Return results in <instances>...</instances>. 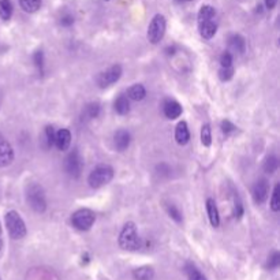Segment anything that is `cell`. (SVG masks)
Listing matches in <instances>:
<instances>
[{
  "mask_svg": "<svg viewBox=\"0 0 280 280\" xmlns=\"http://www.w3.org/2000/svg\"><path fill=\"white\" fill-rule=\"evenodd\" d=\"M0 237H1V226H0Z\"/></svg>",
  "mask_w": 280,
  "mask_h": 280,
  "instance_id": "40",
  "label": "cell"
},
{
  "mask_svg": "<svg viewBox=\"0 0 280 280\" xmlns=\"http://www.w3.org/2000/svg\"><path fill=\"white\" fill-rule=\"evenodd\" d=\"M130 141H131V137H130V133L125 129H120L115 133V136H113V143H115V148L119 150V152H123L129 148V145H130Z\"/></svg>",
  "mask_w": 280,
  "mask_h": 280,
  "instance_id": "12",
  "label": "cell"
},
{
  "mask_svg": "<svg viewBox=\"0 0 280 280\" xmlns=\"http://www.w3.org/2000/svg\"><path fill=\"white\" fill-rule=\"evenodd\" d=\"M115 111L119 115H126L130 111V102L127 99V96L120 95L116 100H115Z\"/></svg>",
  "mask_w": 280,
  "mask_h": 280,
  "instance_id": "22",
  "label": "cell"
},
{
  "mask_svg": "<svg viewBox=\"0 0 280 280\" xmlns=\"http://www.w3.org/2000/svg\"><path fill=\"white\" fill-rule=\"evenodd\" d=\"M271 208L274 212H278L280 209V185L275 186L272 200H271Z\"/></svg>",
  "mask_w": 280,
  "mask_h": 280,
  "instance_id": "28",
  "label": "cell"
},
{
  "mask_svg": "<svg viewBox=\"0 0 280 280\" xmlns=\"http://www.w3.org/2000/svg\"><path fill=\"white\" fill-rule=\"evenodd\" d=\"M185 274L189 280H207L205 275L197 268L194 264H191V262L185 265Z\"/></svg>",
  "mask_w": 280,
  "mask_h": 280,
  "instance_id": "20",
  "label": "cell"
},
{
  "mask_svg": "<svg viewBox=\"0 0 280 280\" xmlns=\"http://www.w3.org/2000/svg\"><path fill=\"white\" fill-rule=\"evenodd\" d=\"M276 3H278V0H265V4H267V8H269V10H272V8H275V6H276Z\"/></svg>",
  "mask_w": 280,
  "mask_h": 280,
  "instance_id": "38",
  "label": "cell"
},
{
  "mask_svg": "<svg viewBox=\"0 0 280 280\" xmlns=\"http://www.w3.org/2000/svg\"><path fill=\"white\" fill-rule=\"evenodd\" d=\"M180 1H191V0H180Z\"/></svg>",
  "mask_w": 280,
  "mask_h": 280,
  "instance_id": "41",
  "label": "cell"
},
{
  "mask_svg": "<svg viewBox=\"0 0 280 280\" xmlns=\"http://www.w3.org/2000/svg\"><path fill=\"white\" fill-rule=\"evenodd\" d=\"M84 168V159L79 155L78 150H72L70 152L65 160V170L66 173L69 174L71 178H78Z\"/></svg>",
  "mask_w": 280,
  "mask_h": 280,
  "instance_id": "7",
  "label": "cell"
},
{
  "mask_svg": "<svg viewBox=\"0 0 280 280\" xmlns=\"http://www.w3.org/2000/svg\"><path fill=\"white\" fill-rule=\"evenodd\" d=\"M163 111H164V115L167 116L168 119H176L182 113V105L178 102L170 100V102H166Z\"/></svg>",
  "mask_w": 280,
  "mask_h": 280,
  "instance_id": "15",
  "label": "cell"
},
{
  "mask_svg": "<svg viewBox=\"0 0 280 280\" xmlns=\"http://www.w3.org/2000/svg\"><path fill=\"white\" fill-rule=\"evenodd\" d=\"M6 226L12 239H22L28 233L24 219L15 210H10L6 213Z\"/></svg>",
  "mask_w": 280,
  "mask_h": 280,
  "instance_id": "3",
  "label": "cell"
},
{
  "mask_svg": "<svg viewBox=\"0 0 280 280\" xmlns=\"http://www.w3.org/2000/svg\"><path fill=\"white\" fill-rule=\"evenodd\" d=\"M99 115H100V104L99 103H90L85 107L84 112H82V119H95Z\"/></svg>",
  "mask_w": 280,
  "mask_h": 280,
  "instance_id": "21",
  "label": "cell"
},
{
  "mask_svg": "<svg viewBox=\"0 0 280 280\" xmlns=\"http://www.w3.org/2000/svg\"><path fill=\"white\" fill-rule=\"evenodd\" d=\"M280 264V254L279 251H274L268 258V262H267V268L269 269H275L279 267Z\"/></svg>",
  "mask_w": 280,
  "mask_h": 280,
  "instance_id": "31",
  "label": "cell"
},
{
  "mask_svg": "<svg viewBox=\"0 0 280 280\" xmlns=\"http://www.w3.org/2000/svg\"><path fill=\"white\" fill-rule=\"evenodd\" d=\"M133 276H134L136 280H152L153 276H155V271H153L152 267L145 265V267H140V268L134 269Z\"/></svg>",
  "mask_w": 280,
  "mask_h": 280,
  "instance_id": "18",
  "label": "cell"
},
{
  "mask_svg": "<svg viewBox=\"0 0 280 280\" xmlns=\"http://www.w3.org/2000/svg\"><path fill=\"white\" fill-rule=\"evenodd\" d=\"M12 15V4L10 0H0V18L8 21Z\"/></svg>",
  "mask_w": 280,
  "mask_h": 280,
  "instance_id": "25",
  "label": "cell"
},
{
  "mask_svg": "<svg viewBox=\"0 0 280 280\" xmlns=\"http://www.w3.org/2000/svg\"><path fill=\"white\" fill-rule=\"evenodd\" d=\"M279 167V160L276 156H269L267 160L264 161V171L268 174H274Z\"/></svg>",
  "mask_w": 280,
  "mask_h": 280,
  "instance_id": "26",
  "label": "cell"
},
{
  "mask_svg": "<svg viewBox=\"0 0 280 280\" xmlns=\"http://www.w3.org/2000/svg\"><path fill=\"white\" fill-rule=\"evenodd\" d=\"M120 77H122V67L119 65H115L112 67H109L105 71L99 74L97 84H99L100 88H108V86L115 84L116 81H119Z\"/></svg>",
  "mask_w": 280,
  "mask_h": 280,
  "instance_id": "8",
  "label": "cell"
},
{
  "mask_svg": "<svg viewBox=\"0 0 280 280\" xmlns=\"http://www.w3.org/2000/svg\"><path fill=\"white\" fill-rule=\"evenodd\" d=\"M167 212L168 215L173 217L174 220L176 221V223H182V220H183V217H182V213H180V210H179L175 205H173V204H168L167 207Z\"/></svg>",
  "mask_w": 280,
  "mask_h": 280,
  "instance_id": "30",
  "label": "cell"
},
{
  "mask_svg": "<svg viewBox=\"0 0 280 280\" xmlns=\"http://www.w3.org/2000/svg\"><path fill=\"white\" fill-rule=\"evenodd\" d=\"M33 60H35V65L37 66V69L42 71V67H44V54L42 51H37L35 56H33Z\"/></svg>",
  "mask_w": 280,
  "mask_h": 280,
  "instance_id": "35",
  "label": "cell"
},
{
  "mask_svg": "<svg viewBox=\"0 0 280 280\" xmlns=\"http://www.w3.org/2000/svg\"><path fill=\"white\" fill-rule=\"evenodd\" d=\"M220 65L221 67H231L233 66V55L230 52H224L220 56Z\"/></svg>",
  "mask_w": 280,
  "mask_h": 280,
  "instance_id": "34",
  "label": "cell"
},
{
  "mask_svg": "<svg viewBox=\"0 0 280 280\" xmlns=\"http://www.w3.org/2000/svg\"><path fill=\"white\" fill-rule=\"evenodd\" d=\"M1 246H3V241H1V238H0V250H1Z\"/></svg>",
  "mask_w": 280,
  "mask_h": 280,
  "instance_id": "39",
  "label": "cell"
},
{
  "mask_svg": "<svg viewBox=\"0 0 280 280\" xmlns=\"http://www.w3.org/2000/svg\"><path fill=\"white\" fill-rule=\"evenodd\" d=\"M228 44H230L231 49H234L238 54H244L246 51V41H245L244 37L239 36V35H234V36L230 37Z\"/></svg>",
  "mask_w": 280,
  "mask_h": 280,
  "instance_id": "19",
  "label": "cell"
},
{
  "mask_svg": "<svg viewBox=\"0 0 280 280\" xmlns=\"http://www.w3.org/2000/svg\"><path fill=\"white\" fill-rule=\"evenodd\" d=\"M198 28H200L201 36H203L204 38H207V40H210V38L216 35V32H217V25H216L215 19L201 22V24H198Z\"/></svg>",
  "mask_w": 280,
  "mask_h": 280,
  "instance_id": "14",
  "label": "cell"
},
{
  "mask_svg": "<svg viewBox=\"0 0 280 280\" xmlns=\"http://www.w3.org/2000/svg\"><path fill=\"white\" fill-rule=\"evenodd\" d=\"M60 24L63 25V26H71L74 24V18H72L71 15H65V17H62V19H60Z\"/></svg>",
  "mask_w": 280,
  "mask_h": 280,
  "instance_id": "37",
  "label": "cell"
},
{
  "mask_svg": "<svg viewBox=\"0 0 280 280\" xmlns=\"http://www.w3.org/2000/svg\"><path fill=\"white\" fill-rule=\"evenodd\" d=\"M119 246L123 250L134 251L141 247V239L138 237L137 227L133 221L126 223L119 235Z\"/></svg>",
  "mask_w": 280,
  "mask_h": 280,
  "instance_id": "1",
  "label": "cell"
},
{
  "mask_svg": "<svg viewBox=\"0 0 280 280\" xmlns=\"http://www.w3.org/2000/svg\"><path fill=\"white\" fill-rule=\"evenodd\" d=\"M71 143V133L67 129H62V130L56 131L55 134V146L59 150H67L70 148Z\"/></svg>",
  "mask_w": 280,
  "mask_h": 280,
  "instance_id": "11",
  "label": "cell"
},
{
  "mask_svg": "<svg viewBox=\"0 0 280 280\" xmlns=\"http://www.w3.org/2000/svg\"><path fill=\"white\" fill-rule=\"evenodd\" d=\"M55 134H56V131L54 130V127L48 126L47 129H45V138H47L48 146H54L55 145Z\"/></svg>",
  "mask_w": 280,
  "mask_h": 280,
  "instance_id": "33",
  "label": "cell"
},
{
  "mask_svg": "<svg viewBox=\"0 0 280 280\" xmlns=\"http://www.w3.org/2000/svg\"><path fill=\"white\" fill-rule=\"evenodd\" d=\"M269 194V183L265 179H260L253 186V200L256 204H264Z\"/></svg>",
  "mask_w": 280,
  "mask_h": 280,
  "instance_id": "9",
  "label": "cell"
},
{
  "mask_svg": "<svg viewBox=\"0 0 280 280\" xmlns=\"http://www.w3.org/2000/svg\"><path fill=\"white\" fill-rule=\"evenodd\" d=\"M216 11L215 8L212 6H203L198 11V24L205 22V21H210V19H215Z\"/></svg>",
  "mask_w": 280,
  "mask_h": 280,
  "instance_id": "23",
  "label": "cell"
},
{
  "mask_svg": "<svg viewBox=\"0 0 280 280\" xmlns=\"http://www.w3.org/2000/svg\"><path fill=\"white\" fill-rule=\"evenodd\" d=\"M145 96H146V90L140 84L133 85L130 89L127 90V99L133 102H141L145 99Z\"/></svg>",
  "mask_w": 280,
  "mask_h": 280,
  "instance_id": "17",
  "label": "cell"
},
{
  "mask_svg": "<svg viewBox=\"0 0 280 280\" xmlns=\"http://www.w3.org/2000/svg\"><path fill=\"white\" fill-rule=\"evenodd\" d=\"M234 69L233 66L231 67H221L219 70V77H220L221 81H230L233 78Z\"/></svg>",
  "mask_w": 280,
  "mask_h": 280,
  "instance_id": "32",
  "label": "cell"
},
{
  "mask_svg": "<svg viewBox=\"0 0 280 280\" xmlns=\"http://www.w3.org/2000/svg\"><path fill=\"white\" fill-rule=\"evenodd\" d=\"M26 200L29 203L30 208L33 209L35 212H37V213L45 212L47 200H45V194H44L41 186L36 185V183L30 185L28 187V191H26Z\"/></svg>",
  "mask_w": 280,
  "mask_h": 280,
  "instance_id": "4",
  "label": "cell"
},
{
  "mask_svg": "<svg viewBox=\"0 0 280 280\" xmlns=\"http://www.w3.org/2000/svg\"><path fill=\"white\" fill-rule=\"evenodd\" d=\"M166 26H167L166 18L161 14L155 15L148 28V40L152 44H159L166 35Z\"/></svg>",
  "mask_w": 280,
  "mask_h": 280,
  "instance_id": "6",
  "label": "cell"
},
{
  "mask_svg": "<svg viewBox=\"0 0 280 280\" xmlns=\"http://www.w3.org/2000/svg\"><path fill=\"white\" fill-rule=\"evenodd\" d=\"M113 178V168L107 164H102L96 167L88 176V183L92 189H99L102 186L109 183Z\"/></svg>",
  "mask_w": 280,
  "mask_h": 280,
  "instance_id": "2",
  "label": "cell"
},
{
  "mask_svg": "<svg viewBox=\"0 0 280 280\" xmlns=\"http://www.w3.org/2000/svg\"><path fill=\"white\" fill-rule=\"evenodd\" d=\"M14 160V150L11 145L0 136V167L10 166Z\"/></svg>",
  "mask_w": 280,
  "mask_h": 280,
  "instance_id": "10",
  "label": "cell"
},
{
  "mask_svg": "<svg viewBox=\"0 0 280 280\" xmlns=\"http://www.w3.org/2000/svg\"><path fill=\"white\" fill-rule=\"evenodd\" d=\"M42 0H19V6L26 12H36L40 10Z\"/></svg>",
  "mask_w": 280,
  "mask_h": 280,
  "instance_id": "24",
  "label": "cell"
},
{
  "mask_svg": "<svg viewBox=\"0 0 280 280\" xmlns=\"http://www.w3.org/2000/svg\"><path fill=\"white\" fill-rule=\"evenodd\" d=\"M201 143L204 146H210L212 143V131L209 125H204L201 129Z\"/></svg>",
  "mask_w": 280,
  "mask_h": 280,
  "instance_id": "27",
  "label": "cell"
},
{
  "mask_svg": "<svg viewBox=\"0 0 280 280\" xmlns=\"http://www.w3.org/2000/svg\"><path fill=\"white\" fill-rule=\"evenodd\" d=\"M175 140L179 145H186L190 140V133L186 122H179L176 129H175Z\"/></svg>",
  "mask_w": 280,
  "mask_h": 280,
  "instance_id": "13",
  "label": "cell"
},
{
  "mask_svg": "<svg viewBox=\"0 0 280 280\" xmlns=\"http://www.w3.org/2000/svg\"><path fill=\"white\" fill-rule=\"evenodd\" d=\"M233 215L235 219H241L242 215H244V205H242V201H241L238 194H235V198H234Z\"/></svg>",
  "mask_w": 280,
  "mask_h": 280,
  "instance_id": "29",
  "label": "cell"
},
{
  "mask_svg": "<svg viewBox=\"0 0 280 280\" xmlns=\"http://www.w3.org/2000/svg\"><path fill=\"white\" fill-rule=\"evenodd\" d=\"M235 126L230 122V120H223L221 122V131L224 133V134H230V133H233V131H235Z\"/></svg>",
  "mask_w": 280,
  "mask_h": 280,
  "instance_id": "36",
  "label": "cell"
},
{
  "mask_svg": "<svg viewBox=\"0 0 280 280\" xmlns=\"http://www.w3.org/2000/svg\"><path fill=\"white\" fill-rule=\"evenodd\" d=\"M95 212L86 208L78 209L71 216L72 226L75 227L77 230H79V231H88V230H90V227L95 224Z\"/></svg>",
  "mask_w": 280,
  "mask_h": 280,
  "instance_id": "5",
  "label": "cell"
},
{
  "mask_svg": "<svg viewBox=\"0 0 280 280\" xmlns=\"http://www.w3.org/2000/svg\"><path fill=\"white\" fill-rule=\"evenodd\" d=\"M207 212H208L209 221L212 227H219L220 224V217H219V210L216 207V203L213 198H208L207 200Z\"/></svg>",
  "mask_w": 280,
  "mask_h": 280,
  "instance_id": "16",
  "label": "cell"
}]
</instances>
